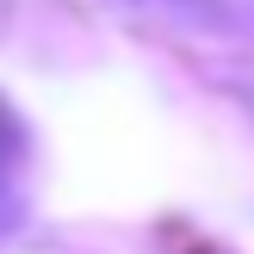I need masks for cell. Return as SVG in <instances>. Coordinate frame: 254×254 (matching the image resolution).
Returning a JSON list of instances; mask_svg holds the SVG:
<instances>
[{
  "instance_id": "1",
  "label": "cell",
  "mask_w": 254,
  "mask_h": 254,
  "mask_svg": "<svg viewBox=\"0 0 254 254\" xmlns=\"http://www.w3.org/2000/svg\"><path fill=\"white\" fill-rule=\"evenodd\" d=\"M19 124L6 118V112H0V217H6L12 211V174H19Z\"/></svg>"
}]
</instances>
